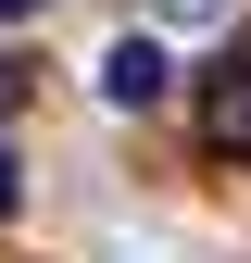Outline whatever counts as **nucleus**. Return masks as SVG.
Here are the masks:
<instances>
[{
    "instance_id": "obj_3",
    "label": "nucleus",
    "mask_w": 251,
    "mask_h": 263,
    "mask_svg": "<svg viewBox=\"0 0 251 263\" xmlns=\"http://www.w3.org/2000/svg\"><path fill=\"white\" fill-rule=\"evenodd\" d=\"M138 13H164V25H213L226 0H138Z\"/></svg>"
},
{
    "instance_id": "obj_4",
    "label": "nucleus",
    "mask_w": 251,
    "mask_h": 263,
    "mask_svg": "<svg viewBox=\"0 0 251 263\" xmlns=\"http://www.w3.org/2000/svg\"><path fill=\"white\" fill-rule=\"evenodd\" d=\"M13 213H25V163L0 151V226H13Z\"/></svg>"
},
{
    "instance_id": "obj_1",
    "label": "nucleus",
    "mask_w": 251,
    "mask_h": 263,
    "mask_svg": "<svg viewBox=\"0 0 251 263\" xmlns=\"http://www.w3.org/2000/svg\"><path fill=\"white\" fill-rule=\"evenodd\" d=\"M164 88H176V63H164V38H113V50H101V101H113V113H151Z\"/></svg>"
},
{
    "instance_id": "obj_5",
    "label": "nucleus",
    "mask_w": 251,
    "mask_h": 263,
    "mask_svg": "<svg viewBox=\"0 0 251 263\" xmlns=\"http://www.w3.org/2000/svg\"><path fill=\"white\" fill-rule=\"evenodd\" d=\"M25 13H50V0H0V25H25Z\"/></svg>"
},
{
    "instance_id": "obj_2",
    "label": "nucleus",
    "mask_w": 251,
    "mask_h": 263,
    "mask_svg": "<svg viewBox=\"0 0 251 263\" xmlns=\"http://www.w3.org/2000/svg\"><path fill=\"white\" fill-rule=\"evenodd\" d=\"M201 125H213V151H239V163H251V50H239V63H213Z\"/></svg>"
}]
</instances>
